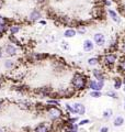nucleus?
<instances>
[{
  "label": "nucleus",
  "instance_id": "obj_1",
  "mask_svg": "<svg viewBox=\"0 0 125 132\" xmlns=\"http://www.w3.org/2000/svg\"><path fill=\"white\" fill-rule=\"evenodd\" d=\"M88 85V79L80 73H75L72 79V86L75 90H83Z\"/></svg>",
  "mask_w": 125,
  "mask_h": 132
},
{
  "label": "nucleus",
  "instance_id": "obj_2",
  "mask_svg": "<svg viewBox=\"0 0 125 132\" xmlns=\"http://www.w3.org/2000/svg\"><path fill=\"white\" fill-rule=\"evenodd\" d=\"M46 114H47L49 120L57 121L62 117V111L59 109V107H57V106H49V105H47V107H46Z\"/></svg>",
  "mask_w": 125,
  "mask_h": 132
},
{
  "label": "nucleus",
  "instance_id": "obj_3",
  "mask_svg": "<svg viewBox=\"0 0 125 132\" xmlns=\"http://www.w3.org/2000/svg\"><path fill=\"white\" fill-rule=\"evenodd\" d=\"M43 18V12L40 8H34L30 11V13L28 15V20L32 23H35V22H39L40 20H42Z\"/></svg>",
  "mask_w": 125,
  "mask_h": 132
},
{
  "label": "nucleus",
  "instance_id": "obj_4",
  "mask_svg": "<svg viewBox=\"0 0 125 132\" xmlns=\"http://www.w3.org/2000/svg\"><path fill=\"white\" fill-rule=\"evenodd\" d=\"M3 53L5 55H7L8 57H14L18 55V46H15L14 44L12 43H7L3 45Z\"/></svg>",
  "mask_w": 125,
  "mask_h": 132
},
{
  "label": "nucleus",
  "instance_id": "obj_5",
  "mask_svg": "<svg viewBox=\"0 0 125 132\" xmlns=\"http://www.w3.org/2000/svg\"><path fill=\"white\" fill-rule=\"evenodd\" d=\"M88 87L91 90H98L101 92L104 87V81H100V80H90L88 81Z\"/></svg>",
  "mask_w": 125,
  "mask_h": 132
},
{
  "label": "nucleus",
  "instance_id": "obj_6",
  "mask_svg": "<svg viewBox=\"0 0 125 132\" xmlns=\"http://www.w3.org/2000/svg\"><path fill=\"white\" fill-rule=\"evenodd\" d=\"M116 60H118V56L115 54H110V53L106 55H104V57H103L104 64L106 66H109V67H112V66L116 63Z\"/></svg>",
  "mask_w": 125,
  "mask_h": 132
},
{
  "label": "nucleus",
  "instance_id": "obj_7",
  "mask_svg": "<svg viewBox=\"0 0 125 132\" xmlns=\"http://www.w3.org/2000/svg\"><path fill=\"white\" fill-rule=\"evenodd\" d=\"M73 106V109H74V113H77V114H85L86 113V107L83 106L80 102H75Z\"/></svg>",
  "mask_w": 125,
  "mask_h": 132
},
{
  "label": "nucleus",
  "instance_id": "obj_8",
  "mask_svg": "<svg viewBox=\"0 0 125 132\" xmlns=\"http://www.w3.org/2000/svg\"><path fill=\"white\" fill-rule=\"evenodd\" d=\"M93 41L97 45L102 46V45H104V43H105V36H104L103 33H95L93 35Z\"/></svg>",
  "mask_w": 125,
  "mask_h": 132
},
{
  "label": "nucleus",
  "instance_id": "obj_9",
  "mask_svg": "<svg viewBox=\"0 0 125 132\" xmlns=\"http://www.w3.org/2000/svg\"><path fill=\"white\" fill-rule=\"evenodd\" d=\"M15 61L12 60V57H8V59H6L5 61H3V67H5L6 69H8V71H11V69H13L15 67Z\"/></svg>",
  "mask_w": 125,
  "mask_h": 132
},
{
  "label": "nucleus",
  "instance_id": "obj_10",
  "mask_svg": "<svg viewBox=\"0 0 125 132\" xmlns=\"http://www.w3.org/2000/svg\"><path fill=\"white\" fill-rule=\"evenodd\" d=\"M52 92H53V89L51 87H47V86H45V87H40L39 89L36 90V93L39 95H41V96H43V97L51 96Z\"/></svg>",
  "mask_w": 125,
  "mask_h": 132
},
{
  "label": "nucleus",
  "instance_id": "obj_11",
  "mask_svg": "<svg viewBox=\"0 0 125 132\" xmlns=\"http://www.w3.org/2000/svg\"><path fill=\"white\" fill-rule=\"evenodd\" d=\"M21 31V26L20 24H10L9 29H8V33L9 35H16Z\"/></svg>",
  "mask_w": 125,
  "mask_h": 132
},
{
  "label": "nucleus",
  "instance_id": "obj_12",
  "mask_svg": "<svg viewBox=\"0 0 125 132\" xmlns=\"http://www.w3.org/2000/svg\"><path fill=\"white\" fill-rule=\"evenodd\" d=\"M82 48H83V51H86V52H90V51H92V50L94 48V44H93V42L91 40L87 39V40L83 41Z\"/></svg>",
  "mask_w": 125,
  "mask_h": 132
},
{
  "label": "nucleus",
  "instance_id": "obj_13",
  "mask_svg": "<svg viewBox=\"0 0 125 132\" xmlns=\"http://www.w3.org/2000/svg\"><path fill=\"white\" fill-rule=\"evenodd\" d=\"M34 132H51V128L46 123H40L35 127Z\"/></svg>",
  "mask_w": 125,
  "mask_h": 132
},
{
  "label": "nucleus",
  "instance_id": "obj_14",
  "mask_svg": "<svg viewBox=\"0 0 125 132\" xmlns=\"http://www.w3.org/2000/svg\"><path fill=\"white\" fill-rule=\"evenodd\" d=\"M92 75H93V77L97 80H100V81H104V80H105V76H104L103 72L100 71V69H93V71H92Z\"/></svg>",
  "mask_w": 125,
  "mask_h": 132
},
{
  "label": "nucleus",
  "instance_id": "obj_15",
  "mask_svg": "<svg viewBox=\"0 0 125 132\" xmlns=\"http://www.w3.org/2000/svg\"><path fill=\"white\" fill-rule=\"evenodd\" d=\"M108 14H109V16L110 18L113 20L114 22H116V23H120L121 22V18L119 16V14H118V12H115L114 10H112V9H108Z\"/></svg>",
  "mask_w": 125,
  "mask_h": 132
},
{
  "label": "nucleus",
  "instance_id": "obj_16",
  "mask_svg": "<svg viewBox=\"0 0 125 132\" xmlns=\"http://www.w3.org/2000/svg\"><path fill=\"white\" fill-rule=\"evenodd\" d=\"M77 34V30H75L73 28H69L67 30H65L64 32V36L66 39H72V38H75Z\"/></svg>",
  "mask_w": 125,
  "mask_h": 132
},
{
  "label": "nucleus",
  "instance_id": "obj_17",
  "mask_svg": "<svg viewBox=\"0 0 125 132\" xmlns=\"http://www.w3.org/2000/svg\"><path fill=\"white\" fill-rule=\"evenodd\" d=\"M8 40H9V42L12 43V44H14L15 46H22V43H21V41L16 38V35H9L8 36Z\"/></svg>",
  "mask_w": 125,
  "mask_h": 132
},
{
  "label": "nucleus",
  "instance_id": "obj_18",
  "mask_svg": "<svg viewBox=\"0 0 125 132\" xmlns=\"http://www.w3.org/2000/svg\"><path fill=\"white\" fill-rule=\"evenodd\" d=\"M18 104L20 106V108H23V109H30L32 107V104L29 100H19Z\"/></svg>",
  "mask_w": 125,
  "mask_h": 132
},
{
  "label": "nucleus",
  "instance_id": "obj_19",
  "mask_svg": "<svg viewBox=\"0 0 125 132\" xmlns=\"http://www.w3.org/2000/svg\"><path fill=\"white\" fill-rule=\"evenodd\" d=\"M118 68H119V71L121 73H124V75H125V57H123V59L120 60L119 65H118Z\"/></svg>",
  "mask_w": 125,
  "mask_h": 132
},
{
  "label": "nucleus",
  "instance_id": "obj_20",
  "mask_svg": "<svg viewBox=\"0 0 125 132\" xmlns=\"http://www.w3.org/2000/svg\"><path fill=\"white\" fill-rule=\"evenodd\" d=\"M10 20L7 16L0 14V26H10Z\"/></svg>",
  "mask_w": 125,
  "mask_h": 132
},
{
  "label": "nucleus",
  "instance_id": "obj_21",
  "mask_svg": "<svg viewBox=\"0 0 125 132\" xmlns=\"http://www.w3.org/2000/svg\"><path fill=\"white\" fill-rule=\"evenodd\" d=\"M122 85H123V79H121V78H115L114 79V89L118 90L120 88H122Z\"/></svg>",
  "mask_w": 125,
  "mask_h": 132
},
{
  "label": "nucleus",
  "instance_id": "obj_22",
  "mask_svg": "<svg viewBox=\"0 0 125 132\" xmlns=\"http://www.w3.org/2000/svg\"><path fill=\"white\" fill-rule=\"evenodd\" d=\"M124 123V118L123 117H118V118H115L114 119V121H113V125H114V127H121Z\"/></svg>",
  "mask_w": 125,
  "mask_h": 132
},
{
  "label": "nucleus",
  "instance_id": "obj_23",
  "mask_svg": "<svg viewBox=\"0 0 125 132\" xmlns=\"http://www.w3.org/2000/svg\"><path fill=\"white\" fill-rule=\"evenodd\" d=\"M46 105H49V106H57V107H59V106H60L59 101H58L56 98H52V99H48V100L46 101Z\"/></svg>",
  "mask_w": 125,
  "mask_h": 132
},
{
  "label": "nucleus",
  "instance_id": "obj_24",
  "mask_svg": "<svg viewBox=\"0 0 125 132\" xmlns=\"http://www.w3.org/2000/svg\"><path fill=\"white\" fill-rule=\"evenodd\" d=\"M99 63H100V60L98 59V57H90V59L88 60V64L90 66H95Z\"/></svg>",
  "mask_w": 125,
  "mask_h": 132
},
{
  "label": "nucleus",
  "instance_id": "obj_25",
  "mask_svg": "<svg viewBox=\"0 0 125 132\" xmlns=\"http://www.w3.org/2000/svg\"><path fill=\"white\" fill-rule=\"evenodd\" d=\"M8 29H9V26H0V39L8 33Z\"/></svg>",
  "mask_w": 125,
  "mask_h": 132
},
{
  "label": "nucleus",
  "instance_id": "obj_26",
  "mask_svg": "<svg viewBox=\"0 0 125 132\" xmlns=\"http://www.w3.org/2000/svg\"><path fill=\"white\" fill-rule=\"evenodd\" d=\"M112 114H113V110L112 109H105L103 111V118H105V119L111 118Z\"/></svg>",
  "mask_w": 125,
  "mask_h": 132
},
{
  "label": "nucleus",
  "instance_id": "obj_27",
  "mask_svg": "<svg viewBox=\"0 0 125 132\" xmlns=\"http://www.w3.org/2000/svg\"><path fill=\"white\" fill-rule=\"evenodd\" d=\"M90 96L92 98H100V97H102V93L98 92V90H91Z\"/></svg>",
  "mask_w": 125,
  "mask_h": 132
},
{
  "label": "nucleus",
  "instance_id": "obj_28",
  "mask_svg": "<svg viewBox=\"0 0 125 132\" xmlns=\"http://www.w3.org/2000/svg\"><path fill=\"white\" fill-rule=\"evenodd\" d=\"M108 96L112 97L113 99H116V98H118V94H116L114 90H110V92H108Z\"/></svg>",
  "mask_w": 125,
  "mask_h": 132
},
{
  "label": "nucleus",
  "instance_id": "obj_29",
  "mask_svg": "<svg viewBox=\"0 0 125 132\" xmlns=\"http://www.w3.org/2000/svg\"><path fill=\"white\" fill-rule=\"evenodd\" d=\"M47 1L48 0H34V2L36 3V5H39V6H44Z\"/></svg>",
  "mask_w": 125,
  "mask_h": 132
},
{
  "label": "nucleus",
  "instance_id": "obj_30",
  "mask_svg": "<svg viewBox=\"0 0 125 132\" xmlns=\"http://www.w3.org/2000/svg\"><path fill=\"white\" fill-rule=\"evenodd\" d=\"M86 28L85 27H78V30H77V33L79 34H83V33H86Z\"/></svg>",
  "mask_w": 125,
  "mask_h": 132
},
{
  "label": "nucleus",
  "instance_id": "obj_31",
  "mask_svg": "<svg viewBox=\"0 0 125 132\" xmlns=\"http://www.w3.org/2000/svg\"><path fill=\"white\" fill-rule=\"evenodd\" d=\"M6 107V104H5V100L3 99H0V112L3 110V108Z\"/></svg>",
  "mask_w": 125,
  "mask_h": 132
},
{
  "label": "nucleus",
  "instance_id": "obj_32",
  "mask_svg": "<svg viewBox=\"0 0 125 132\" xmlns=\"http://www.w3.org/2000/svg\"><path fill=\"white\" fill-rule=\"evenodd\" d=\"M103 5L106 6V7H110L112 5V1L111 0H103Z\"/></svg>",
  "mask_w": 125,
  "mask_h": 132
},
{
  "label": "nucleus",
  "instance_id": "obj_33",
  "mask_svg": "<svg viewBox=\"0 0 125 132\" xmlns=\"http://www.w3.org/2000/svg\"><path fill=\"white\" fill-rule=\"evenodd\" d=\"M121 50H122V53L125 55V40L122 42V45H121Z\"/></svg>",
  "mask_w": 125,
  "mask_h": 132
},
{
  "label": "nucleus",
  "instance_id": "obj_34",
  "mask_svg": "<svg viewBox=\"0 0 125 132\" xmlns=\"http://www.w3.org/2000/svg\"><path fill=\"white\" fill-rule=\"evenodd\" d=\"M5 5H6V0H0V10H2Z\"/></svg>",
  "mask_w": 125,
  "mask_h": 132
},
{
  "label": "nucleus",
  "instance_id": "obj_35",
  "mask_svg": "<svg viewBox=\"0 0 125 132\" xmlns=\"http://www.w3.org/2000/svg\"><path fill=\"white\" fill-rule=\"evenodd\" d=\"M89 122H90V121L88 120V119H85V120H81L79 125H80V126H83V125H87V123H89Z\"/></svg>",
  "mask_w": 125,
  "mask_h": 132
},
{
  "label": "nucleus",
  "instance_id": "obj_36",
  "mask_svg": "<svg viewBox=\"0 0 125 132\" xmlns=\"http://www.w3.org/2000/svg\"><path fill=\"white\" fill-rule=\"evenodd\" d=\"M3 55H5V53H3V48H2V47H0V61L2 60Z\"/></svg>",
  "mask_w": 125,
  "mask_h": 132
},
{
  "label": "nucleus",
  "instance_id": "obj_37",
  "mask_svg": "<svg viewBox=\"0 0 125 132\" xmlns=\"http://www.w3.org/2000/svg\"><path fill=\"white\" fill-rule=\"evenodd\" d=\"M109 131V128L108 127H103V128H101V130H100V132H108Z\"/></svg>",
  "mask_w": 125,
  "mask_h": 132
},
{
  "label": "nucleus",
  "instance_id": "obj_38",
  "mask_svg": "<svg viewBox=\"0 0 125 132\" xmlns=\"http://www.w3.org/2000/svg\"><path fill=\"white\" fill-rule=\"evenodd\" d=\"M39 23L40 24H42V26H46V21H45V20H40V21H39Z\"/></svg>",
  "mask_w": 125,
  "mask_h": 132
},
{
  "label": "nucleus",
  "instance_id": "obj_39",
  "mask_svg": "<svg viewBox=\"0 0 125 132\" xmlns=\"http://www.w3.org/2000/svg\"><path fill=\"white\" fill-rule=\"evenodd\" d=\"M0 132H7L6 130H3V129H0Z\"/></svg>",
  "mask_w": 125,
  "mask_h": 132
},
{
  "label": "nucleus",
  "instance_id": "obj_40",
  "mask_svg": "<svg viewBox=\"0 0 125 132\" xmlns=\"http://www.w3.org/2000/svg\"><path fill=\"white\" fill-rule=\"evenodd\" d=\"M123 84L125 85V75H124V78H123Z\"/></svg>",
  "mask_w": 125,
  "mask_h": 132
},
{
  "label": "nucleus",
  "instance_id": "obj_41",
  "mask_svg": "<svg viewBox=\"0 0 125 132\" xmlns=\"http://www.w3.org/2000/svg\"><path fill=\"white\" fill-rule=\"evenodd\" d=\"M124 110H125V99H124Z\"/></svg>",
  "mask_w": 125,
  "mask_h": 132
},
{
  "label": "nucleus",
  "instance_id": "obj_42",
  "mask_svg": "<svg viewBox=\"0 0 125 132\" xmlns=\"http://www.w3.org/2000/svg\"><path fill=\"white\" fill-rule=\"evenodd\" d=\"M123 90H124V93H125V85H124V88H123Z\"/></svg>",
  "mask_w": 125,
  "mask_h": 132
},
{
  "label": "nucleus",
  "instance_id": "obj_43",
  "mask_svg": "<svg viewBox=\"0 0 125 132\" xmlns=\"http://www.w3.org/2000/svg\"><path fill=\"white\" fill-rule=\"evenodd\" d=\"M70 132H77V131H70Z\"/></svg>",
  "mask_w": 125,
  "mask_h": 132
},
{
  "label": "nucleus",
  "instance_id": "obj_44",
  "mask_svg": "<svg viewBox=\"0 0 125 132\" xmlns=\"http://www.w3.org/2000/svg\"><path fill=\"white\" fill-rule=\"evenodd\" d=\"M20 1H23V0H20Z\"/></svg>",
  "mask_w": 125,
  "mask_h": 132
}]
</instances>
